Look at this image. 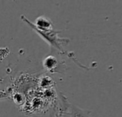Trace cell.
Listing matches in <instances>:
<instances>
[{"instance_id":"4","label":"cell","mask_w":122,"mask_h":117,"mask_svg":"<svg viewBox=\"0 0 122 117\" xmlns=\"http://www.w3.org/2000/svg\"><path fill=\"white\" fill-rule=\"evenodd\" d=\"M90 112L84 111L75 106L72 107V117H89Z\"/></svg>"},{"instance_id":"3","label":"cell","mask_w":122,"mask_h":117,"mask_svg":"<svg viewBox=\"0 0 122 117\" xmlns=\"http://www.w3.org/2000/svg\"><path fill=\"white\" fill-rule=\"evenodd\" d=\"M58 61L54 56H48L43 61V66L48 71H52L57 67Z\"/></svg>"},{"instance_id":"8","label":"cell","mask_w":122,"mask_h":117,"mask_svg":"<svg viewBox=\"0 0 122 117\" xmlns=\"http://www.w3.org/2000/svg\"><path fill=\"white\" fill-rule=\"evenodd\" d=\"M6 98H9V94L4 91L0 90V99H6Z\"/></svg>"},{"instance_id":"2","label":"cell","mask_w":122,"mask_h":117,"mask_svg":"<svg viewBox=\"0 0 122 117\" xmlns=\"http://www.w3.org/2000/svg\"><path fill=\"white\" fill-rule=\"evenodd\" d=\"M36 28H37L39 30L41 31H49V30H52L53 28V24L51 21L45 17V16H39L38 17L35 23L34 24Z\"/></svg>"},{"instance_id":"6","label":"cell","mask_w":122,"mask_h":117,"mask_svg":"<svg viewBox=\"0 0 122 117\" xmlns=\"http://www.w3.org/2000/svg\"><path fill=\"white\" fill-rule=\"evenodd\" d=\"M52 83H53V81L49 77H43L40 82L41 86L43 88H46V87H48L49 86H51Z\"/></svg>"},{"instance_id":"5","label":"cell","mask_w":122,"mask_h":117,"mask_svg":"<svg viewBox=\"0 0 122 117\" xmlns=\"http://www.w3.org/2000/svg\"><path fill=\"white\" fill-rule=\"evenodd\" d=\"M10 53V49L8 47L0 48V62L2 61Z\"/></svg>"},{"instance_id":"7","label":"cell","mask_w":122,"mask_h":117,"mask_svg":"<svg viewBox=\"0 0 122 117\" xmlns=\"http://www.w3.org/2000/svg\"><path fill=\"white\" fill-rule=\"evenodd\" d=\"M14 100L16 104H20L23 102V97L20 94H16L14 96Z\"/></svg>"},{"instance_id":"1","label":"cell","mask_w":122,"mask_h":117,"mask_svg":"<svg viewBox=\"0 0 122 117\" xmlns=\"http://www.w3.org/2000/svg\"><path fill=\"white\" fill-rule=\"evenodd\" d=\"M21 19L25 21L29 26H30L37 34L40 35L45 41H46L50 45L58 49L59 50H61V44H64L66 41L64 39H61L58 36V34L60 33V31H54V30H49V31H41L35 27L33 23L28 20L24 16H21Z\"/></svg>"}]
</instances>
